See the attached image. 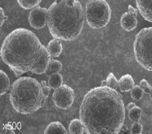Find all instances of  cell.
Segmentation results:
<instances>
[{
	"label": "cell",
	"mask_w": 152,
	"mask_h": 134,
	"mask_svg": "<svg viewBox=\"0 0 152 134\" xmlns=\"http://www.w3.org/2000/svg\"><path fill=\"white\" fill-rule=\"evenodd\" d=\"M0 13H1V19H0V25L3 26V24L4 23L5 19L7 18V17L4 14V9L3 8H0Z\"/></svg>",
	"instance_id": "26"
},
{
	"label": "cell",
	"mask_w": 152,
	"mask_h": 134,
	"mask_svg": "<svg viewBox=\"0 0 152 134\" xmlns=\"http://www.w3.org/2000/svg\"><path fill=\"white\" fill-rule=\"evenodd\" d=\"M150 97H151V101H152V86L151 87V90H150Z\"/></svg>",
	"instance_id": "30"
},
{
	"label": "cell",
	"mask_w": 152,
	"mask_h": 134,
	"mask_svg": "<svg viewBox=\"0 0 152 134\" xmlns=\"http://www.w3.org/2000/svg\"><path fill=\"white\" fill-rule=\"evenodd\" d=\"M121 132H124V133H130V131H129V129H128L127 125H125V124H123V125L122 126L120 133H121Z\"/></svg>",
	"instance_id": "27"
},
{
	"label": "cell",
	"mask_w": 152,
	"mask_h": 134,
	"mask_svg": "<svg viewBox=\"0 0 152 134\" xmlns=\"http://www.w3.org/2000/svg\"><path fill=\"white\" fill-rule=\"evenodd\" d=\"M128 8H129V13H130L131 14H133L134 16L137 17V15H138V10H137L136 8H134L131 4H129L128 6Z\"/></svg>",
	"instance_id": "25"
},
{
	"label": "cell",
	"mask_w": 152,
	"mask_h": 134,
	"mask_svg": "<svg viewBox=\"0 0 152 134\" xmlns=\"http://www.w3.org/2000/svg\"><path fill=\"white\" fill-rule=\"evenodd\" d=\"M136 4L142 18L152 23V0H136Z\"/></svg>",
	"instance_id": "9"
},
{
	"label": "cell",
	"mask_w": 152,
	"mask_h": 134,
	"mask_svg": "<svg viewBox=\"0 0 152 134\" xmlns=\"http://www.w3.org/2000/svg\"><path fill=\"white\" fill-rule=\"evenodd\" d=\"M88 1H90V0H88Z\"/></svg>",
	"instance_id": "31"
},
{
	"label": "cell",
	"mask_w": 152,
	"mask_h": 134,
	"mask_svg": "<svg viewBox=\"0 0 152 134\" xmlns=\"http://www.w3.org/2000/svg\"><path fill=\"white\" fill-rule=\"evenodd\" d=\"M11 88L10 79L6 73L3 70H0V95L3 96L8 92Z\"/></svg>",
	"instance_id": "15"
},
{
	"label": "cell",
	"mask_w": 152,
	"mask_h": 134,
	"mask_svg": "<svg viewBox=\"0 0 152 134\" xmlns=\"http://www.w3.org/2000/svg\"><path fill=\"white\" fill-rule=\"evenodd\" d=\"M107 79L106 80L102 81V86H107Z\"/></svg>",
	"instance_id": "29"
},
{
	"label": "cell",
	"mask_w": 152,
	"mask_h": 134,
	"mask_svg": "<svg viewBox=\"0 0 152 134\" xmlns=\"http://www.w3.org/2000/svg\"><path fill=\"white\" fill-rule=\"evenodd\" d=\"M18 4L25 10H31L40 4L42 0H17Z\"/></svg>",
	"instance_id": "18"
},
{
	"label": "cell",
	"mask_w": 152,
	"mask_h": 134,
	"mask_svg": "<svg viewBox=\"0 0 152 134\" xmlns=\"http://www.w3.org/2000/svg\"><path fill=\"white\" fill-rule=\"evenodd\" d=\"M107 87H110L112 89H117V87H119V81L115 78V76L114 75L113 73H110V74L107 75Z\"/></svg>",
	"instance_id": "21"
},
{
	"label": "cell",
	"mask_w": 152,
	"mask_h": 134,
	"mask_svg": "<svg viewBox=\"0 0 152 134\" xmlns=\"http://www.w3.org/2000/svg\"><path fill=\"white\" fill-rule=\"evenodd\" d=\"M130 133L132 134H141L142 133V125L139 122H134L131 125Z\"/></svg>",
	"instance_id": "22"
},
{
	"label": "cell",
	"mask_w": 152,
	"mask_h": 134,
	"mask_svg": "<svg viewBox=\"0 0 152 134\" xmlns=\"http://www.w3.org/2000/svg\"><path fill=\"white\" fill-rule=\"evenodd\" d=\"M144 94V90L140 85H135L131 90H130V95L132 99H134L135 101H139L142 99V96Z\"/></svg>",
	"instance_id": "20"
},
{
	"label": "cell",
	"mask_w": 152,
	"mask_h": 134,
	"mask_svg": "<svg viewBox=\"0 0 152 134\" xmlns=\"http://www.w3.org/2000/svg\"><path fill=\"white\" fill-rule=\"evenodd\" d=\"M139 85H140V86L142 88V89L144 90V93H146V94H149V93H150V90H151V86L150 83L147 82V80H145V79L141 80Z\"/></svg>",
	"instance_id": "23"
},
{
	"label": "cell",
	"mask_w": 152,
	"mask_h": 134,
	"mask_svg": "<svg viewBox=\"0 0 152 134\" xmlns=\"http://www.w3.org/2000/svg\"><path fill=\"white\" fill-rule=\"evenodd\" d=\"M40 83H41V86H42L43 92H44L45 96H46V97H47V96H49L50 92H51V87H50L49 85H47V84H46V81H42Z\"/></svg>",
	"instance_id": "24"
},
{
	"label": "cell",
	"mask_w": 152,
	"mask_h": 134,
	"mask_svg": "<svg viewBox=\"0 0 152 134\" xmlns=\"http://www.w3.org/2000/svg\"><path fill=\"white\" fill-rule=\"evenodd\" d=\"M122 95L107 86L90 89L80 107V119L87 133L117 134L125 120V107Z\"/></svg>",
	"instance_id": "1"
},
{
	"label": "cell",
	"mask_w": 152,
	"mask_h": 134,
	"mask_svg": "<svg viewBox=\"0 0 152 134\" xmlns=\"http://www.w3.org/2000/svg\"><path fill=\"white\" fill-rule=\"evenodd\" d=\"M54 104L62 110H68L75 101V91L66 84H62L53 94Z\"/></svg>",
	"instance_id": "7"
},
{
	"label": "cell",
	"mask_w": 152,
	"mask_h": 134,
	"mask_svg": "<svg viewBox=\"0 0 152 134\" xmlns=\"http://www.w3.org/2000/svg\"><path fill=\"white\" fill-rule=\"evenodd\" d=\"M10 102L20 114H32L46 104V97L41 83L31 76L18 78L10 88Z\"/></svg>",
	"instance_id": "4"
},
{
	"label": "cell",
	"mask_w": 152,
	"mask_h": 134,
	"mask_svg": "<svg viewBox=\"0 0 152 134\" xmlns=\"http://www.w3.org/2000/svg\"><path fill=\"white\" fill-rule=\"evenodd\" d=\"M85 14L89 27L101 29L110 21L111 8L106 0H90L86 4Z\"/></svg>",
	"instance_id": "6"
},
{
	"label": "cell",
	"mask_w": 152,
	"mask_h": 134,
	"mask_svg": "<svg viewBox=\"0 0 152 134\" xmlns=\"http://www.w3.org/2000/svg\"><path fill=\"white\" fill-rule=\"evenodd\" d=\"M61 69H62V63L60 60H51V61L48 65L46 74V75H51L52 74L60 72V71H61Z\"/></svg>",
	"instance_id": "17"
},
{
	"label": "cell",
	"mask_w": 152,
	"mask_h": 134,
	"mask_svg": "<svg viewBox=\"0 0 152 134\" xmlns=\"http://www.w3.org/2000/svg\"><path fill=\"white\" fill-rule=\"evenodd\" d=\"M134 54L142 68L152 71V27L143 28L136 35Z\"/></svg>",
	"instance_id": "5"
},
{
	"label": "cell",
	"mask_w": 152,
	"mask_h": 134,
	"mask_svg": "<svg viewBox=\"0 0 152 134\" xmlns=\"http://www.w3.org/2000/svg\"><path fill=\"white\" fill-rule=\"evenodd\" d=\"M51 57H59L62 52V44L61 42V40L59 39H54L52 40L46 46Z\"/></svg>",
	"instance_id": "11"
},
{
	"label": "cell",
	"mask_w": 152,
	"mask_h": 134,
	"mask_svg": "<svg viewBox=\"0 0 152 134\" xmlns=\"http://www.w3.org/2000/svg\"><path fill=\"white\" fill-rule=\"evenodd\" d=\"M134 86H135V82L130 74H124L119 80V88L122 92L130 91Z\"/></svg>",
	"instance_id": "12"
},
{
	"label": "cell",
	"mask_w": 152,
	"mask_h": 134,
	"mask_svg": "<svg viewBox=\"0 0 152 134\" xmlns=\"http://www.w3.org/2000/svg\"><path fill=\"white\" fill-rule=\"evenodd\" d=\"M142 109L136 105L129 110V118L133 122H139L142 119Z\"/></svg>",
	"instance_id": "19"
},
{
	"label": "cell",
	"mask_w": 152,
	"mask_h": 134,
	"mask_svg": "<svg viewBox=\"0 0 152 134\" xmlns=\"http://www.w3.org/2000/svg\"><path fill=\"white\" fill-rule=\"evenodd\" d=\"M0 55L12 71L18 70L23 74H46L52 60L36 34L26 28H17L5 37Z\"/></svg>",
	"instance_id": "2"
},
{
	"label": "cell",
	"mask_w": 152,
	"mask_h": 134,
	"mask_svg": "<svg viewBox=\"0 0 152 134\" xmlns=\"http://www.w3.org/2000/svg\"><path fill=\"white\" fill-rule=\"evenodd\" d=\"M136 106V104H134V103H129V104L127 105V107H126V109L128 110H129L130 109H132L133 107H135Z\"/></svg>",
	"instance_id": "28"
},
{
	"label": "cell",
	"mask_w": 152,
	"mask_h": 134,
	"mask_svg": "<svg viewBox=\"0 0 152 134\" xmlns=\"http://www.w3.org/2000/svg\"><path fill=\"white\" fill-rule=\"evenodd\" d=\"M138 23L137 17L131 14L130 13H124L121 18V26L122 29H124L126 32H131L134 29H136Z\"/></svg>",
	"instance_id": "10"
},
{
	"label": "cell",
	"mask_w": 152,
	"mask_h": 134,
	"mask_svg": "<svg viewBox=\"0 0 152 134\" xmlns=\"http://www.w3.org/2000/svg\"><path fill=\"white\" fill-rule=\"evenodd\" d=\"M48 133H67V131L66 130V128L64 127V125L58 122H52L50 123L47 126H46V130H45V134Z\"/></svg>",
	"instance_id": "14"
},
{
	"label": "cell",
	"mask_w": 152,
	"mask_h": 134,
	"mask_svg": "<svg viewBox=\"0 0 152 134\" xmlns=\"http://www.w3.org/2000/svg\"><path fill=\"white\" fill-rule=\"evenodd\" d=\"M85 11L78 0H55L47 9V27L54 39L71 41L84 27Z\"/></svg>",
	"instance_id": "3"
},
{
	"label": "cell",
	"mask_w": 152,
	"mask_h": 134,
	"mask_svg": "<svg viewBox=\"0 0 152 134\" xmlns=\"http://www.w3.org/2000/svg\"><path fill=\"white\" fill-rule=\"evenodd\" d=\"M68 133L70 134L87 133L85 126L80 119H75L71 120L68 126Z\"/></svg>",
	"instance_id": "13"
},
{
	"label": "cell",
	"mask_w": 152,
	"mask_h": 134,
	"mask_svg": "<svg viewBox=\"0 0 152 134\" xmlns=\"http://www.w3.org/2000/svg\"><path fill=\"white\" fill-rule=\"evenodd\" d=\"M30 26L34 29H42L47 25V9L37 6L31 9L28 17Z\"/></svg>",
	"instance_id": "8"
},
{
	"label": "cell",
	"mask_w": 152,
	"mask_h": 134,
	"mask_svg": "<svg viewBox=\"0 0 152 134\" xmlns=\"http://www.w3.org/2000/svg\"><path fill=\"white\" fill-rule=\"evenodd\" d=\"M62 84H63V78H62V75L60 74V72L49 75L48 85L51 87V89H58Z\"/></svg>",
	"instance_id": "16"
}]
</instances>
